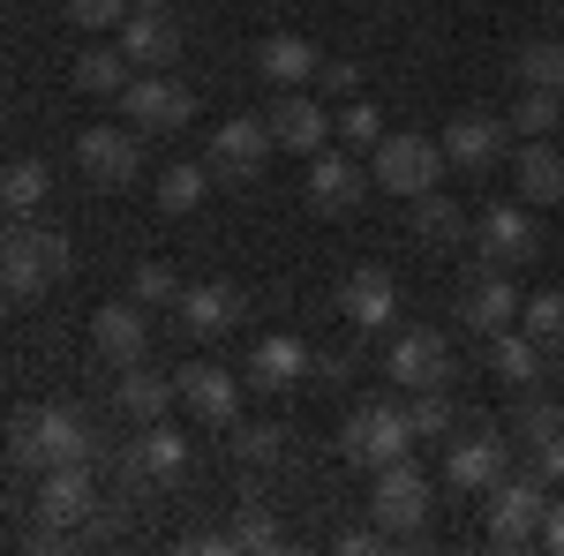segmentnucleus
<instances>
[{
	"mask_svg": "<svg viewBox=\"0 0 564 556\" xmlns=\"http://www.w3.org/2000/svg\"><path fill=\"white\" fill-rule=\"evenodd\" d=\"M8 233H15V211H8V204H0V241H8Z\"/></svg>",
	"mask_w": 564,
	"mask_h": 556,
	"instance_id": "obj_46",
	"label": "nucleus"
},
{
	"mask_svg": "<svg viewBox=\"0 0 564 556\" xmlns=\"http://www.w3.org/2000/svg\"><path fill=\"white\" fill-rule=\"evenodd\" d=\"M354 90H361V68L354 61H332L324 68V98H354Z\"/></svg>",
	"mask_w": 564,
	"mask_h": 556,
	"instance_id": "obj_43",
	"label": "nucleus"
},
{
	"mask_svg": "<svg viewBox=\"0 0 564 556\" xmlns=\"http://www.w3.org/2000/svg\"><path fill=\"white\" fill-rule=\"evenodd\" d=\"M550 428H564V414L550 406V399H534V406H527V422H520V436H550Z\"/></svg>",
	"mask_w": 564,
	"mask_h": 556,
	"instance_id": "obj_44",
	"label": "nucleus"
},
{
	"mask_svg": "<svg viewBox=\"0 0 564 556\" xmlns=\"http://www.w3.org/2000/svg\"><path fill=\"white\" fill-rule=\"evenodd\" d=\"M308 204H316L324 218H347L354 204H361V166H354L347 151L324 143V151L308 159Z\"/></svg>",
	"mask_w": 564,
	"mask_h": 556,
	"instance_id": "obj_23",
	"label": "nucleus"
},
{
	"mask_svg": "<svg viewBox=\"0 0 564 556\" xmlns=\"http://www.w3.org/2000/svg\"><path fill=\"white\" fill-rule=\"evenodd\" d=\"M286 534H279V519L263 512V504H241L234 512V549H279Z\"/></svg>",
	"mask_w": 564,
	"mask_h": 556,
	"instance_id": "obj_38",
	"label": "nucleus"
},
{
	"mask_svg": "<svg viewBox=\"0 0 564 556\" xmlns=\"http://www.w3.org/2000/svg\"><path fill=\"white\" fill-rule=\"evenodd\" d=\"M143 129H113V121H98V129L76 135V166L90 173V181H106V188H129L135 173H143V143H135Z\"/></svg>",
	"mask_w": 564,
	"mask_h": 556,
	"instance_id": "obj_10",
	"label": "nucleus"
},
{
	"mask_svg": "<svg viewBox=\"0 0 564 556\" xmlns=\"http://www.w3.org/2000/svg\"><path fill=\"white\" fill-rule=\"evenodd\" d=\"M129 301H143V308H174V301H181L174 263H135V271H129Z\"/></svg>",
	"mask_w": 564,
	"mask_h": 556,
	"instance_id": "obj_35",
	"label": "nucleus"
},
{
	"mask_svg": "<svg viewBox=\"0 0 564 556\" xmlns=\"http://www.w3.org/2000/svg\"><path fill=\"white\" fill-rule=\"evenodd\" d=\"M481 497H489V542L497 549H527L542 534V512H550V481L542 473H497Z\"/></svg>",
	"mask_w": 564,
	"mask_h": 556,
	"instance_id": "obj_3",
	"label": "nucleus"
},
{
	"mask_svg": "<svg viewBox=\"0 0 564 556\" xmlns=\"http://www.w3.org/2000/svg\"><path fill=\"white\" fill-rule=\"evenodd\" d=\"M121 113H129V129H188L196 90L174 84L166 68H135V84L121 90Z\"/></svg>",
	"mask_w": 564,
	"mask_h": 556,
	"instance_id": "obj_8",
	"label": "nucleus"
},
{
	"mask_svg": "<svg viewBox=\"0 0 564 556\" xmlns=\"http://www.w3.org/2000/svg\"><path fill=\"white\" fill-rule=\"evenodd\" d=\"M308 369H316V353H308V339H294V331H271V339L249 346V384L257 391H302Z\"/></svg>",
	"mask_w": 564,
	"mask_h": 556,
	"instance_id": "obj_16",
	"label": "nucleus"
},
{
	"mask_svg": "<svg viewBox=\"0 0 564 556\" xmlns=\"http://www.w3.org/2000/svg\"><path fill=\"white\" fill-rule=\"evenodd\" d=\"M129 84H135V61L121 45H84V53H76V90H84V98H121Z\"/></svg>",
	"mask_w": 564,
	"mask_h": 556,
	"instance_id": "obj_29",
	"label": "nucleus"
},
{
	"mask_svg": "<svg viewBox=\"0 0 564 556\" xmlns=\"http://www.w3.org/2000/svg\"><path fill=\"white\" fill-rule=\"evenodd\" d=\"M459 316L475 324L481 339H497L505 324H520V286H512V271H505V263H481L467 301H459Z\"/></svg>",
	"mask_w": 564,
	"mask_h": 556,
	"instance_id": "obj_18",
	"label": "nucleus"
},
{
	"mask_svg": "<svg viewBox=\"0 0 564 556\" xmlns=\"http://www.w3.org/2000/svg\"><path fill=\"white\" fill-rule=\"evenodd\" d=\"M475 249H481V263H527L534 249H542V226H534V211L527 204H489V211L475 218Z\"/></svg>",
	"mask_w": 564,
	"mask_h": 556,
	"instance_id": "obj_12",
	"label": "nucleus"
},
{
	"mask_svg": "<svg viewBox=\"0 0 564 556\" xmlns=\"http://www.w3.org/2000/svg\"><path fill=\"white\" fill-rule=\"evenodd\" d=\"M129 473L135 481H181L188 473V436L174 422H143V436L129 451Z\"/></svg>",
	"mask_w": 564,
	"mask_h": 556,
	"instance_id": "obj_26",
	"label": "nucleus"
},
{
	"mask_svg": "<svg viewBox=\"0 0 564 556\" xmlns=\"http://www.w3.org/2000/svg\"><path fill=\"white\" fill-rule=\"evenodd\" d=\"M505 459H512V444H505L497 428H475V436H459V444L444 451V489H467V497H481V489L505 473Z\"/></svg>",
	"mask_w": 564,
	"mask_h": 556,
	"instance_id": "obj_15",
	"label": "nucleus"
},
{
	"mask_svg": "<svg viewBox=\"0 0 564 556\" xmlns=\"http://www.w3.org/2000/svg\"><path fill=\"white\" fill-rule=\"evenodd\" d=\"M181 384V406H188V414H196V422L204 428H234L241 422V377H234V369H218V361H196V369H181L174 377Z\"/></svg>",
	"mask_w": 564,
	"mask_h": 556,
	"instance_id": "obj_11",
	"label": "nucleus"
},
{
	"mask_svg": "<svg viewBox=\"0 0 564 556\" xmlns=\"http://www.w3.org/2000/svg\"><path fill=\"white\" fill-rule=\"evenodd\" d=\"M534 473L557 489L564 481V428H550V436H534Z\"/></svg>",
	"mask_w": 564,
	"mask_h": 556,
	"instance_id": "obj_42",
	"label": "nucleus"
},
{
	"mask_svg": "<svg viewBox=\"0 0 564 556\" xmlns=\"http://www.w3.org/2000/svg\"><path fill=\"white\" fill-rule=\"evenodd\" d=\"M444 166L459 173H489L497 159H505V121L497 113H459V121H444Z\"/></svg>",
	"mask_w": 564,
	"mask_h": 556,
	"instance_id": "obj_17",
	"label": "nucleus"
},
{
	"mask_svg": "<svg viewBox=\"0 0 564 556\" xmlns=\"http://www.w3.org/2000/svg\"><path fill=\"white\" fill-rule=\"evenodd\" d=\"M0 308H8V286H0Z\"/></svg>",
	"mask_w": 564,
	"mask_h": 556,
	"instance_id": "obj_48",
	"label": "nucleus"
},
{
	"mask_svg": "<svg viewBox=\"0 0 564 556\" xmlns=\"http://www.w3.org/2000/svg\"><path fill=\"white\" fill-rule=\"evenodd\" d=\"M174 316H181L188 339H226V331L241 324V294H234L226 279H204V286H181Z\"/></svg>",
	"mask_w": 564,
	"mask_h": 556,
	"instance_id": "obj_19",
	"label": "nucleus"
},
{
	"mask_svg": "<svg viewBox=\"0 0 564 556\" xmlns=\"http://www.w3.org/2000/svg\"><path fill=\"white\" fill-rule=\"evenodd\" d=\"M45 196H53V173H45L39 159H8V166H0V204L15 218H31Z\"/></svg>",
	"mask_w": 564,
	"mask_h": 556,
	"instance_id": "obj_30",
	"label": "nucleus"
},
{
	"mask_svg": "<svg viewBox=\"0 0 564 556\" xmlns=\"http://www.w3.org/2000/svg\"><path fill=\"white\" fill-rule=\"evenodd\" d=\"M430 504H436V481L414 467V459H391V467L369 473V519H377L384 534H414V526L430 519Z\"/></svg>",
	"mask_w": 564,
	"mask_h": 556,
	"instance_id": "obj_5",
	"label": "nucleus"
},
{
	"mask_svg": "<svg viewBox=\"0 0 564 556\" xmlns=\"http://www.w3.org/2000/svg\"><path fill=\"white\" fill-rule=\"evenodd\" d=\"M384 377L399 391H430V384H452V346H444V331H399L384 353Z\"/></svg>",
	"mask_w": 564,
	"mask_h": 556,
	"instance_id": "obj_9",
	"label": "nucleus"
},
{
	"mask_svg": "<svg viewBox=\"0 0 564 556\" xmlns=\"http://www.w3.org/2000/svg\"><path fill=\"white\" fill-rule=\"evenodd\" d=\"M271 135H279V151H294V159H316L324 143H339V121L324 113V98H308V90H286V98L271 106Z\"/></svg>",
	"mask_w": 564,
	"mask_h": 556,
	"instance_id": "obj_13",
	"label": "nucleus"
},
{
	"mask_svg": "<svg viewBox=\"0 0 564 556\" xmlns=\"http://www.w3.org/2000/svg\"><path fill=\"white\" fill-rule=\"evenodd\" d=\"M8 451H15V467H90V451H98V436L84 428V414H68V406H31V414H15L8 428Z\"/></svg>",
	"mask_w": 564,
	"mask_h": 556,
	"instance_id": "obj_1",
	"label": "nucleus"
},
{
	"mask_svg": "<svg viewBox=\"0 0 564 556\" xmlns=\"http://www.w3.org/2000/svg\"><path fill=\"white\" fill-rule=\"evenodd\" d=\"M512 181H520V204H564V143H520L512 159Z\"/></svg>",
	"mask_w": 564,
	"mask_h": 556,
	"instance_id": "obj_27",
	"label": "nucleus"
},
{
	"mask_svg": "<svg viewBox=\"0 0 564 556\" xmlns=\"http://www.w3.org/2000/svg\"><path fill=\"white\" fill-rule=\"evenodd\" d=\"M339 143H384V113L377 106H361V98H347V113H339Z\"/></svg>",
	"mask_w": 564,
	"mask_h": 556,
	"instance_id": "obj_40",
	"label": "nucleus"
},
{
	"mask_svg": "<svg viewBox=\"0 0 564 556\" xmlns=\"http://www.w3.org/2000/svg\"><path fill=\"white\" fill-rule=\"evenodd\" d=\"M414 444H422V436H414V422H406V406H384V399L361 406V414L339 428V451H347L361 473L391 467V459H414Z\"/></svg>",
	"mask_w": 564,
	"mask_h": 556,
	"instance_id": "obj_4",
	"label": "nucleus"
},
{
	"mask_svg": "<svg viewBox=\"0 0 564 556\" xmlns=\"http://www.w3.org/2000/svg\"><path fill=\"white\" fill-rule=\"evenodd\" d=\"M557 135H564V121H557Z\"/></svg>",
	"mask_w": 564,
	"mask_h": 556,
	"instance_id": "obj_49",
	"label": "nucleus"
},
{
	"mask_svg": "<svg viewBox=\"0 0 564 556\" xmlns=\"http://www.w3.org/2000/svg\"><path fill=\"white\" fill-rule=\"evenodd\" d=\"M90 512H98L90 467H45L39 473V519H45V526H84Z\"/></svg>",
	"mask_w": 564,
	"mask_h": 556,
	"instance_id": "obj_21",
	"label": "nucleus"
},
{
	"mask_svg": "<svg viewBox=\"0 0 564 556\" xmlns=\"http://www.w3.org/2000/svg\"><path fill=\"white\" fill-rule=\"evenodd\" d=\"M279 151V135H271V121H257V113H234V121H218L212 143H204V166L218 173V181H249V173H263V159Z\"/></svg>",
	"mask_w": 564,
	"mask_h": 556,
	"instance_id": "obj_7",
	"label": "nucleus"
},
{
	"mask_svg": "<svg viewBox=\"0 0 564 556\" xmlns=\"http://www.w3.org/2000/svg\"><path fill=\"white\" fill-rule=\"evenodd\" d=\"M414 233H422V241H444V249H452V241H459V233H467V211H459V204H452V196H414Z\"/></svg>",
	"mask_w": 564,
	"mask_h": 556,
	"instance_id": "obj_32",
	"label": "nucleus"
},
{
	"mask_svg": "<svg viewBox=\"0 0 564 556\" xmlns=\"http://www.w3.org/2000/svg\"><path fill=\"white\" fill-rule=\"evenodd\" d=\"M257 76L263 84H279V90H302L324 76V53L302 39V31H271V39L257 45Z\"/></svg>",
	"mask_w": 564,
	"mask_h": 556,
	"instance_id": "obj_22",
	"label": "nucleus"
},
{
	"mask_svg": "<svg viewBox=\"0 0 564 556\" xmlns=\"http://www.w3.org/2000/svg\"><path fill=\"white\" fill-rule=\"evenodd\" d=\"M369 181L414 204V196H430L436 181H444V143H436V135H414V129L384 135V143L369 151Z\"/></svg>",
	"mask_w": 564,
	"mask_h": 556,
	"instance_id": "obj_2",
	"label": "nucleus"
},
{
	"mask_svg": "<svg viewBox=\"0 0 564 556\" xmlns=\"http://www.w3.org/2000/svg\"><path fill=\"white\" fill-rule=\"evenodd\" d=\"M406 422H414V436H422V444H436V436H444V428L459 422V414H452V391H444V384L414 391V406H406Z\"/></svg>",
	"mask_w": 564,
	"mask_h": 556,
	"instance_id": "obj_37",
	"label": "nucleus"
},
{
	"mask_svg": "<svg viewBox=\"0 0 564 556\" xmlns=\"http://www.w3.org/2000/svg\"><path fill=\"white\" fill-rule=\"evenodd\" d=\"M534 542H542L550 556H564V504H557V497H550V512H542V534H534Z\"/></svg>",
	"mask_w": 564,
	"mask_h": 556,
	"instance_id": "obj_45",
	"label": "nucleus"
},
{
	"mask_svg": "<svg viewBox=\"0 0 564 556\" xmlns=\"http://www.w3.org/2000/svg\"><path fill=\"white\" fill-rule=\"evenodd\" d=\"M113 406H121L129 422H166V414L181 406V384H174V377H159V369H143V361H129L121 384H113Z\"/></svg>",
	"mask_w": 564,
	"mask_h": 556,
	"instance_id": "obj_25",
	"label": "nucleus"
},
{
	"mask_svg": "<svg viewBox=\"0 0 564 556\" xmlns=\"http://www.w3.org/2000/svg\"><path fill=\"white\" fill-rule=\"evenodd\" d=\"M557 121H564L557 90H520V106H512V129L520 135H557Z\"/></svg>",
	"mask_w": 564,
	"mask_h": 556,
	"instance_id": "obj_36",
	"label": "nucleus"
},
{
	"mask_svg": "<svg viewBox=\"0 0 564 556\" xmlns=\"http://www.w3.org/2000/svg\"><path fill=\"white\" fill-rule=\"evenodd\" d=\"M520 84L527 90H557V98H564V45L557 39H534L520 53Z\"/></svg>",
	"mask_w": 564,
	"mask_h": 556,
	"instance_id": "obj_33",
	"label": "nucleus"
},
{
	"mask_svg": "<svg viewBox=\"0 0 564 556\" xmlns=\"http://www.w3.org/2000/svg\"><path fill=\"white\" fill-rule=\"evenodd\" d=\"M90 346H98L106 361H121V369L143 361V353H151V308H143V301H106V308L90 316Z\"/></svg>",
	"mask_w": 564,
	"mask_h": 556,
	"instance_id": "obj_14",
	"label": "nucleus"
},
{
	"mask_svg": "<svg viewBox=\"0 0 564 556\" xmlns=\"http://www.w3.org/2000/svg\"><path fill=\"white\" fill-rule=\"evenodd\" d=\"M121 53H129L135 68H174L181 53V31L166 8H129V23H121Z\"/></svg>",
	"mask_w": 564,
	"mask_h": 556,
	"instance_id": "obj_24",
	"label": "nucleus"
},
{
	"mask_svg": "<svg viewBox=\"0 0 564 556\" xmlns=\"http://www.w3.org/2000/svg\"><path fill=\"white\" fill-rule=\"evenodd\" d=\"M339 308H347L354 331H384L391 316H399V279H391L384 263H361L347 286H339Z\"/></svg>",
	"mask_w": 564,
	"mask_h": 556,
	"instance_id": "obj_20",
	"label": "nucleus"
},
{
	"mask_svg": "<svg viewBox=\"0 0 564 556\" xmlns=\"http://www.w3.org/2000/svg\"><path fill=\"white\" fill-rule=\"evenodd\" d=\"M204 196H212V166H196V159H181V166H166L159 173V211H196V204H204Z\"/></svg>",
	"mask_w": 564,
	"mask_h": 556,
	"instance_id": "obj_31",
	"label": "nucleus"
},
{
	"mask_svg": "<svg viewBox=\"0 0 564 556\" xmlns=\"http://www.w3.org/2000/svg\"><path fill=\"white\" fill-rule=\"evenodd\" d=\"M61 271H68V241L61 233H8L0 241V286H8V301H39Z\"/></svg>",
	"mask_w": 564,
	"mask_h": 556,
	"instance_id": "obj_6",
	"label": "nucleus"
},
{
	"mask_svg": "<svg viewBox=\"0 0 564 556\" xmlns=\"http://www.w3.org/2000/svg\"><path fill=\"white\" fill-rule=\"evenodd\" d=\"M520 324L534 331V339L557 353L564 346V286H550V294H534V301H520Z\"/></svg>",
	"mask_w": 564,
	"mask_h": 556,
	"instance_id": "obj_34",
	"label": "nucleus"
},
{
	"mask_svg": "<svg viewBox=\"0 0 564 556\" xmlns=\"http://www.w3.org/2000/svg\"><path fill=\"white\" fill-rule=\"evenodd\" d=\"M135 8H166V0H135Z\"/></svg>",
	"mask_w": 564,
	"mask_h": 556,
	"instance_id": "obj_47",
	"label": "nucleus"
},
{
	"mask_svg": "<svg viewBox=\"0 0 564 556\" xmlns=\"http://www.w3.org/2000/svg\"><path fill=\"white\" fill-rule=\"evenodd\" d=\"M542 361H550V346L534 339L527 324H505V331L489 339V369H497L505 384H542Z\"/></svg>",
	"mask_w": 564,
	"mask_h": 556,
	"instance_id": "obj_28",
	"label": "nucleus"
},
{
	"mask_svg": "<svg viewBox=\"0 0 564 556\" xmlns=\"http://www.w3.org/2000/svg\"><path fill=\"white\" fill-rule=\"evenodd\" d=\"M129 8L135 0H68V23H84V31H121Z\"/></svg>",
	"mask_w": 564,
	"mask_h": 556,
	"instance_id": "obj_41",
	"label": "nucleus"
},
{
	"mask_svg": "<svg viewBox=\"0 0 564 556\" xmlns=\"http://www.w3.org/2000/svg\"><path fill=\"white\" fill-rule=\"evenodd\" d=\"M279 444H286V428H241L234 422V459H241V467H271V459H279Z\"/></svg>",
	"mask_w": 564,
	"mask_h": 556,
	"instance_id": "obj_39",
	"label": "nucleus"
}]
</instances>
